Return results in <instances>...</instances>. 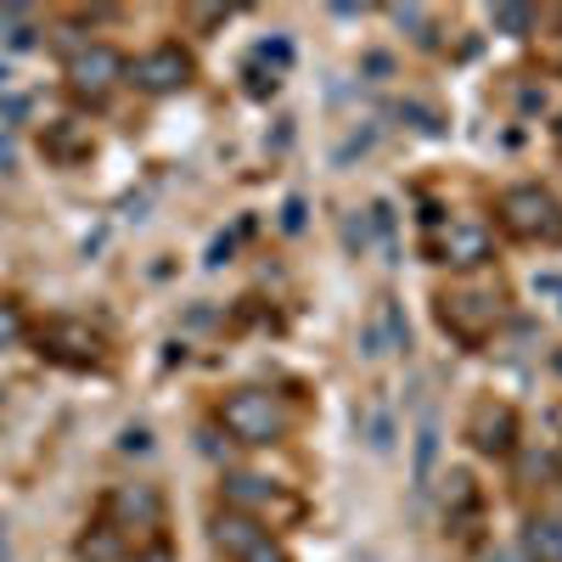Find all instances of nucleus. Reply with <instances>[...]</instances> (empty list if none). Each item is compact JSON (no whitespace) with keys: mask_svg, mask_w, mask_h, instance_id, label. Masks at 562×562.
Returning a JSON list of instances; mask_svg holds the SVG:
<instances>
[{"mask_svg":"<svg viewBox=\"0 0 562 562\" xmlns=\"http://www.w3.org/2000/svg\"><path fill=\"white\" fill-rule=\"evenodd\" d=\"M220 422H225V434L243 439V445H270V439H281V428H288V416H281L276 400L259 394V389L231 394V400L220 405Z\"/></svg>","mask_w":562,"mask_h":562,"instance_id":"1","label":"nucleus"},{"mask_svg":"<svg viewBox=\"0 0 562 562\" xmlns=\"http://www.w3.org/2000/svg\"><path fill=\"white\" fill-rule=\"evenodd\" d=\"M124 74L130 68H124V57L113 52V45H85V52L68 57V85L79 90V97H90V102H102Z\"/></svg>","mask_w":562,"mask_h":562,"instance_id":"2","label":"nucleus"},{"mask_svg":"<svg viewBox=\"0 0 562 562\" xmlns=\"http://www.w3.org/2000/svg\"><path fill=\"white\" fill-rule=\"evenodd\" d=\"M130 79L147 90V97H175V90L192 85V57H186L180 45H158V52H147L130 68Z\"/></svg>","mask_w":562,"mask_h":562,"instance_id":"3","label":"nucleus"},{"mask_svg":"<svg viewBox=\"0 0 562 562\" xmlns=\"http://www.w3.org/2000/svg\"><path fill=\"white\" fill-rule=\"evenodd\" d=\"M501 209H506V225L524 231V237H535V231L551 225V198L540 192V186H512Z\"/></svg>","mask_w":562,"mask_h":562,"instance_id":"4","label":"nucleus"},{"mask_svg":"<svg viewBox=\"0 0 562 562\" xmlns=\"http://www.w3.org/2000/svg\"><path fill=\"white\" fill-rule=\"evenodd\" d=\"M265 540H270V535L248 518V512H225V518H214V546H220L225 557H237V562H248Z\"/></svg>","mask_w":562,"mask_h":562,"instance_id":"5","label":"nucleus"},{"mask_svg":"<svg viewBox=\"0 0 562 562\" xmlns=\"http://www.w3.org/2000/svg\"><path fill=\"white\" fill-rule=\"evenodd\" d=\"M445 259H450V265H484V259H490V231H484V225H450Z\"/></svg>","mask_w":562,"mask_h":562,"instance_id":"6","label":"nucleus"},{"mask_svg":"<svg viewBox=\"0 0 562 562\" xmlns=\"http://www.w3.org/2000/svg\"><path fill=\"white\" fill-rule=\"evenodd\" d=\"M113 512H119L124 524H140V529H153L164 506H158V495H153L147 484H135V490H119V495H113Z\"/></svg>","mask_w":562,"mask_h":562,"instance_id":"7","label":"nucleus"},{"mask_svg":"<svg viewBox=\"0 0 562 562\" xmlns=\"http://www.w3.org/2000/svg\"><path fill=\"white\" fill-rule=\"evenodd\" d=\"M0 40H7V52H29V45L40 40V23H34V12H23V7H7V12H0Z\"/></svg>","mask_w":562,"mask_h":562,"instance_id":"8","label":"nucleus"},{"mask_svg":"<svg viewBox=\"0 0 562 562\" xmlns=\"http://www.w3.org/2000/svg\"><path fill=\"white\" fill-rule=\"evenodd\" d=\"M479 450H490V456H501V450H512V416L506 411H479Z\"/></svg>","mask_w":562,"mask_h":562,"instance_id":"9","label":"nucleus"},{"mask_svg":"<svg viewBox=\"0 0 562 562\" xmlns=\"http://www.w3.org/2000/svg\"><path fill=\"white\" fill-rule=\"evenodd\" d=\"M529 557L562 562V524H557V518H535V524H529Z\"/></svg>","mask_w":562,"mask_h":562,"instance_id":"10","label":"nucleus"},{"mask_svg":"<svg viewBox=\"0 0 562 562\" xmlns=\"http://www.w3.org/2000/svg\"><path fill=\"white\" fill-rule=\"evenodd\" d=\"M434 456H439V428H434V422H422V434H416V484H428Z\"/></svg>","mask_w":562,"mask_h":562,"instance_id":"11","label":"nucleus"},{"mask_svg":"<svg viewBox=\"0 0 562 562\" xmlns=\"http://www.w3.org/2000/svg\"><path fill=\"white\" fill-rule=\"evenodd\" d=\"M490 23H495L501 34H529V29H535V12H529V7H495Z\"/></svg>","mask_w":562,"mask_h":562,"instance_id":"12","label":"nucleus"},{"mask_svg":"<svg viewBox=\"0 0 562 562\" xmlns=\"http://www.w3.org/2000/svg\"><path fill=\"white\" fill-rule=\"evenodd\" d=\"M371 147H378V124H366V130H355V135L344 140V147H338V164H349L355 153H371Z\"/></svg>","mask_w":562,"mask_h":562,"instance_id":"13","label":"nucleus"},{"mask_svg":"<svg viewBox=\"0 0 562 562\" xmlns=\"http://www.w3.org/2000/svg\"><path fill=\"white\" fill-rule=\"evenodd\" d=\"M225 495H231V501H243V506H259L270 490H265L259 479H231V484H225Z\"/></svg>","mask_w":562,"mask_h":562,"instance_id":"14","label":"nucleus"},{"mask_svg":"<svg viewBox=\"0 0 562 562\" xmlns=\"http://www.w3.org/2000/svg\"><path fill=\"white\" fill-rule=\"evenodd\" d=\"M400 113H405V119H411L422 135H439V130H445V124H439V113H434V108H422V102H405Z\"/></svg>","mask_w":562,"mask_h":562,"instance_id":"15","label":"nucleus"},{"mask_svg":"<svg viewBox=\"0 0 562 562\" xmlns=\"http://www.w3.org/2000/svg\"><path fill=\"white\" fill-rule=\"evenodd\" d=\"M18 338H23V315H18V304H0V349L18 344Z\"/></svg>","mask_w":562,"mask_h":562,"instance_id":"16","label":"nucleus"},{"mask_svg":"<svg viewBox=\"0 0 562 562\" xmlns=\"http://www.w3.org/2000/svg\"><path fill=\"white\" fill-rule=\"evenodd\" d=\"M394 445V422L389 411H371V450H389Z\"/></svg>","mask_w":562,"mask_h":562,"instance_id":"17","label":"nucleus"},{"mask_svg":"<svg viewBox=\"0 0 562 562\" xmlns=\"http://www.w3.org/2000/svg\"><path fill=\"white\" fill-rule=\"evenodd\" d=\"M344 243H349L355 254H366V243H371V231H366V220H349V225H344Z\"/></svg>","mask_w":562,"mask_h":562,"instance_id":"18","label":"nucleus"},{"mask_svg":"<svg viewBox=\"0 0 562 562\" xmlns=\"http://www.w3.org/2000/svg\"><path fill=\"white\" fill-rule=\"evenodd\" d=\"M535 293H546V299L562 304V276H535Z\"/></svg>","mask_w":562,"mask_h":562,"instance_id":"19","label":"nucleus"},{"mask_svg":"<svg viewBox=\"0 0 562 562\" xmlns=\"http://www.w3.org/2000/svg\"><path fill=\"white\" fill-rule=\"evenodd\" d=\"M231 248H237V237H214V248H209V265H225V259H231Z\"/></svg>","mask_w":562,"mask_h":562,"instance_id":"20","label":"nucleus"},{"mask_svg":"<svg viewBox=\"0 0 562 562\" xmlns=\"http://www.w3.org/2000/svg\"><path fill=\"white\" fill-rule=\"evenodd\" d=\"M124 450H153V434H147V428H130V434H124Z\"/></svg>","mask_w":562,"mask_h":562,"instance_id":"21","label":"nucleus"},{"mask_svg":"<svg viewBox=\"0 0 562 562\" xmlns=\"http://www.w3.org/2000/svg\"><path fill=\"white\" fill-rule=\"evenodd\" d=\"M281 225H288V231H299V225H304V203H299V198L288 203V214H281Z\"/></svg>","mask_w":562,"mask_h":562,"instance_id":"22","label":"nucleus"},{"mask_svg":"<svg viewBox=\"0 0 562 562\" xmlns=\"http://www.w3.org/2000/svg\"><path fill=\"white\" fill-rule=\"evenodd\" d=\"M248 562H288V557H281V551H276V546H270V540H265V546H259V551H254V557H248Z\"/></svg>","mask_w":562,"mask_h":562,"instance_id":"23","label":"nucleus"},{"mask_svg":"<svg viewBox=\"0 0 562 562\" xmlns=\"http://www.w3.org/2000/svg\"><path fill=\"white\" fill-rule=\"evenodd\" d=\"M12 158H18V147H12L7 135H0V164H12Z\"/></svg>","mask_w":562,"mask_h":562,"instance_id":"24","label":"nucleus"},{"mask_svg":"<svg viewBox=\"0 0 562 562\" xmlns=\"http://www.w3.org/2000/svg\"><path fill=\"white\" fill-rule=\"evenodd\" d=\"M135 562H169V551H164V546H153L147 557H135Z\"/></svg>","mask_w":562,"mask_h":562,"instance_id":"25","label":"nucleus"},{"mask_svg":"<svg viewBox=\"0 0 562 562\" xmlns=\"http://www.w3.org/2000/svg\"><path fill=\"white\" fill-rule=\"evenodd\" d=\"M0 562H12V546H7V524H0Z\"/></svg>","mask_w":562,"mask_h":562,"instance_id":"26","label":"nucleus"}]
</instances>
